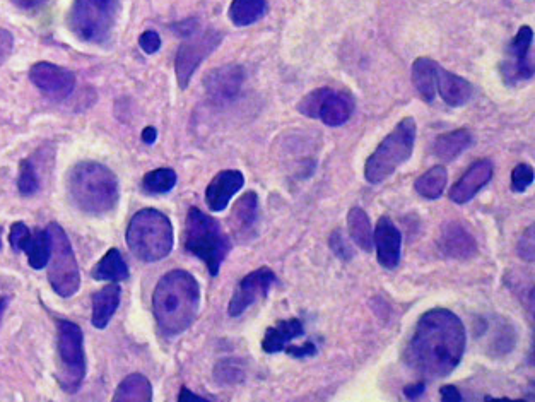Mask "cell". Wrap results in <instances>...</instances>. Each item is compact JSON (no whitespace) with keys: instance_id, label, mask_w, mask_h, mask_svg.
I'll use <instances>...</instances> for the list:
<instances>
[{"instance_id":"obj_1","label":"cell","mask_w":535,"mask_h":402,"mask_svg":"<svg viewBox=\"0 0 535 402\" xmlns=\"http://www.w3.org/2000/svg\"><path fill=\"white\" fill-rule=\"evenodd\" d=\"M467 332L459 315L448 308H431L419 317L404 360L421 377L443 379L459 367Z\"/></svg>"},{"instance_id":"obj_2","label":"cell","mask_w":535,"mask_h":402,"mask_svg":"<svg viewBox=\"0 0 535 402\" xmlns=\"http://www.w3.org/2000/svg\"><path fill=\"white\" fill-rule=\"evenodd\" d=\"M200 307V286L190 272L175 269L156 284L153 312L158 331L177 337L194 324Z\"/></svg>"},{"instance_id":"obj_3","label":"cell","mask_w":535,"mask_h":402,"mask_svg":"<svg viewBox=\"0 0 535 402\" xmlns=\"http://www.w3.org/2000/svg\"><path fill=\"white\" fill-rule=\"evenodd\" d=\"M67 194L81 213L105 216L118 206L120 185L117 175L108 166L96 161H81L69 172Z\"/></svg>"},{"instance_id":"obj_4","label":"cell","mask_w":535,"mask_h":402,"mask_svg":"<svg viewBox=\"0 0 535 402\" xmlns=\"http://www.w3.org/2000/svg\"><path fill=\"white\" fill-rule=\"evenodd\" d=\"M231 249L233 242L218 219L200 211L199 207H190L185 221V250L204 262L211 276H218Z\"/></svg>"},{"instance_id":"obj_5","label":"cell","mask_w":535,"mask_h":402,"mask_svg":"<svg viewBox=\"0 0 535 402\" xmlns=\"http://www.w3.org/2000/svg\"><path fill=\"white\" fill-rule=\"evenodd\" d=\"M125 240L139 261H163L173 250V225L165 213L147 207L132 216Z\"/></svg>"},{"instance_id":"obj_6","label":"cell","mask_w":535,"mask_h":402,"mask_svg":"<svg viewBox=\"0 0 535 402\" xmlns=\"http://www.w3.org/2000/svg\"><path fill=\"white\" fill-rule=\"evenodd\" d=\"M418 124L412 117L400 120L394 131L385 137L380 146L371 154L365 165V178L370 184L377 185L392 177L400 166L411 160L416 146Z\"/></svg>"},{"instance_id":"obj_7","label":"cell","mask_w":535,"mask_h":402,"mask_svg":"<svg viewBox=\"0 0 535 402\" xmlns=\"http://www.w3.org/2000/svg\"><path fill=\"white\" fill-rule=\"evenodd\" d=\"M120 0H74L69 26L81 42L103 45L117 23Z\"/></svg>"},{"instance_id":"obj_8","label":"cell","mask_w":535,"mask_h":402,"mask_svg":"<svg viewBox=\"0 0 535 402\" xmlns=\"http://www.w3.org/2000/svg\"><path fill=\"white\" fill-rule=\"evenodd\" d=\"M57 346H59V370L57 380L60 389L67 394L81 389L86 377V353H84V334L81 327L71 320H57Z\"/></svg>"},{"instance_id":"obj_9","label":"cell","mask_w":535,"mask_h":402,"mask_svg":"<svg viewBox=\"0 0 535 402\" xmlns=\"http://www.w3.org/2000/svg\"><path fill=\"white\" fill-rule=\"evenodd\" d=\"M48 233L52 240V252L48 261V281L53 291L62 298H71L81 288V272L71 240L59 223H50Z\"/></svg>"},{"instance_id":"obj_10","label":"cell","mask_w":535,"mask_h":402,"mask_svg":"<svg viewBox=\"0 0 535 402\" xmlns=\"http://www.w3.org/2000/svg\"><path fill=\"white\" fill-rule=\"evenodd\" d=\"M189 38V42L183 43L182 47L178 48L177 60H175L178 84L182 89L189 86L190 79L207 55H211L219 47L223 35L216 30H207L200 36L194 33Z\"/></svg>"},{"instance_id":"obj_11","label":"cell","mask_w":535,"mask_h":402,"mask_svg":"<svg viewBox=\"0 0 535 402\" xmlns=\"http://www.w3.org/2000/svg\"><path fill=\"white\" fill-rule=\"evenodd\" d=\"M534 31L530 26H522L513 38L503 62V76L508 84L522 83L534 77Z\"/></svg>"},{"instance_id":"obj_12","label":"cell","mask_w":535,"mask_h":402,"mask_svg":"<svg viewBox=\"0 0 535 402\" xmlns=\"http://www.w3.org/2000/svg\"><path fill=\"white\" fill-rule=\"evenodd\" d=\"M9 243L16 252L28 255V262L36 271L47 267L52 252V240L48 230H36L35 233H31L23 221H18L11 226Z\"/></svg>"},{"instance_id":"obj_13","label":"cell","mask_w":535,"mask_h":402,"mask_svg":"<svg viewBox=\"0 0 535 402\" xmlns=\"http://www.w3.org/2000/svg\"><path fill=\"white\" fill-rule=\"evenodd\" d=\"M30 79L42 95L53 101H64L76 88L74 72L50 62H38L31 67Z\"/></svg>"},{"instance_id":"obj_14","label":"cell","mask_w":535,"mask_h":402,"mask_svg":"<svg viewBox=\"0 0 535 402\" xmlns=\"http://www.w3.org/2000/svg\"><path fill=\"white\" fill-rule=\"evenodd\" d=\"M276 281L277 276L269 267H260L257 271L247 274L240 281L235 295L231 298L230 307H228L231 317H240V315L245 314L253 303L259 302L260 298L267 296Z\"/></svg>"},{"instance_id":"obj_15","label":"cell","mask_w":535,"mask_h":402,"mask_svg":"<svg viewBox=\"0 0 535 402\" xmlns=\"http://www.w3.org/2000/svg\"><path fill=\"white\" fill-rule=\"evenodd\" d=\"M243 83H245V69L242 66H236V64L218 67L204 77V88H206L207 96H209V100L218 103V105H226V103L235 100Z\"/></svg>"},{"instance_id":"obj_16","label":"cell","mask_w":535,"mask_h":402,"mask_svg":"<svg viewBox=\"0 0 535 402\" xmlns=\"http://www.w3.org/2000/svg\"><path fill=\"white\" fill-rule=\"evenodd\" d=\"M373 245L377 249V259L383 269H395L399 266L402 233L389 216L378 219L373 231Z\"/></svg>"},{"instance_id":"obj_17","label":"cell","mask_w":535,"mask_h":402,"mask_svg":"<svg viewBox=\"0 0 535 402\" xmlns=\"http://www.w3.org/2000/svg\"><path fill=\"white\" fill-rule=\"evenodd\" d=\"M231 231L236 238L242 242L253 240L257 235V226H259V196L257 192H247L243 194L231 211L228 219Z\"/></svg>"},{"instance_id":"obj_18","label":"cell","mask_w":535,"mask_h":402,"mask_svg":"<svg viewBox=\"0 0 535 402\" xmlns=\"http://www.w3.org/2000/svg\"><path fill=\"white\" fill-rule=\"evenodd\" d=\"M494 166L489 160H479L471 165V168L464 173L457 184L453 185L448 197L455 204H467L479 194V190L484 189L493 178Z\"/></svg>"},{"instance_id":"obj_19","label":"cell","mask_w":535,"mask_h":402,"mask_svg":"<svg viewBox=\"0 0 535 402\" xmlns=\"http://www.w3.org/2000/svg\"><path fill=\"white\" fill-rule=\"evenodd\" d=\"M245 185V177L240 170H224L212 178L206 189V204L214 213H221L230 206L231 199Z\"/></svg>"},{"instance_id":"obj_20","label":"cell","mask_w":535,"mask_h":402,"mask_svg":"<svg viewBox=\"0 0 535 402\" xmlns=\"http://www.w3.org/2000/svg\"><path fill=\"white\" fill-rule=\"evenodd\" d=\"M438 247H440L441 254L447 255L450 259H457V261H467L477 254L476 240L469 231L465 230L464 226L455 221L441 228Z\"/></svg>"},{"instance_id":"obj_21","label":"cell","mask_w":535,"mask_h":402,"mask_svg":"<svg viewBox=\"0 0 535 402\" xmlns=\"http://www.w3.org/2000/svg\"><path fill=\"white\" fill-rule=\"evenodd\" d=\"M354 112L353 96L336 89H325L324 100L320 103L318 120H322L329 127H341L351 119Z\"/></svg>"},{"instance_id":"obj_22","label":"cell","mask_w":535,"mask_h":402,"mask_svg":"<svg viewBox=\"0 0 535 402\" xmlns=\"http://www.w3.org/2000/svg\"><path fill=\"white\" fill-rule=\"evenodd\" d=\"M436 91H440V96L447 103L448 107H462L467 101L471 100L472 84L457 76L447 69L438 67L436 72Z\"/></svg>"},{"instance_id":"obj_23","label":"cell","mask_w":535,"mask_h":402,"mask_svg":"<svg viewBox=\"0 0 535 402\" xmlns=\"http://www.w3.org/2000/svg\"><path fill=\"white\" fill-rule=\"evenodd\" d=\"M305 334V327L300 319H288L277 322L276 326L269 327L265 331L264 341H262V349L269 355L284 351L293 339L301 337Z\"/></svg>"},{"instance_id":"obj_24","label":"cell","mask_w":535,"mask_h":402,"mask_svg":"<svg viewBox=\"0 0 535 402\" xmlns=\"http://www.w3.org/2000/svg\"><path fill=\"white\" fill-rule=\"evenodd\" d=\"M120 298H122V288L118 283L108 284L100 291L93 295V326L96 329H105L113 315L120 307Z\"/></svg>"},{"instance_id":"obj_25","label":"cell","mask_w":535,"mask_h":402,"mask_svg":"<svg viewBox=\"0 0 535 402\" xmlns=\"http://www.w3.org/2000/svg\"><path fill=\"white\" fill-rule=\"evenodd\" d=\"M438 64L430 57H419L412 64V84L424 103H433L436 96V72Z\"/></svg>"},{"instance_id":"obj_26","label":"cell","mask_w":535,"mask_h":402,"mask_svg":"<svg viewBox=\"0 0 535 402\" xmlns=\"http://www.w3.org/2000/svg\"><path fill=\"white\" fill-rule=\"evenodd\" d=\"M472 134L467 129H457V131L447 132L436 137L435 151L436 158L441 161H453L459 158L460 154L467 151L472 146Z\"/></svg>"},{"instance_id":"obj_27","label":"cell","mask_w":535,"mask_h":402,"mask_svg":"<svg viewBox=\"0 0 535 402\" xmlns=\"http://www.w3.org/2000/svg\"><path fill=\"white\" fill-rule=\"evenodd\" d=\"M347 231H349V238L363 252L373 250V226H371L370 218H368L365 209L353 207L347 213Z\"/></svg>"},{"instance_id":"obj_28","label":"cell","mask_w":535,"mask_h":402,"mask_svg":"<svg viewBox=\"0 0 535 402\" xmlns=\"http://www.w3.org/2000/svg\"><path fill=\"white\" fill-rule=\"evenodd\" d=\"M129 276V266H127V262L124 261V257H122L118 249L108 250L105 257L93 269V278L96 281L120 283V281L129 279Z\"/></svg>"},{"instance_id":"obj_29","label":"cell","mask_w":535,"mask_h":402,"mask_svg":"<svg viewBox=\"0 0 535 402\" xmlns=\"http://www.w3.org/2000/svg\"><path fill=\"white\" fill-rule=\"evenodd\" d=\"M113 401H153V385L142 373H132L118 385Z\"/></svg>"},{"instance_id":"obj_30","label":"cell","mask_w":535,"mask_h":402,"mask_svg":"<svg viewBox=\"0 0 535 402\" xmlns=\"http://www.w3.org/2000/svg\"><path fill=\"white\" fill-rule=\"evenodd\" d=\"M448 173L443 166H433L428 172L423 173L421 177L414 182V189L419 196L428 201H435L438 197L443 196L447 189Z\"/></svg>"},{"instance_id":"obj_31","label":"cell","mask_w":535,"mask_h":402,"mask_svg":"<svg viewBox=\"0 0 535 402\" xmlns=\"http://www.w3.org/2000/svg\"><path fill=\"white\" fill-rule=\"evenodd\" d=\"M267 14V0H233L230 7L231 23L245 28L257 23Z\"/></svg>"},{"instance_id":"obj_32","label":"cell","mask_w":535,"mask_h":402,"mask_svg":"<svg viewBox=\"0 0 535 402\" xmlns=\"http://www.w3.org/2000/svg\"><path fill=\"white\" fill-rule=\"evenodd\" d=\"M177 173L171 168H158L153 172L147 173L146 177L142 178V190L149 194V196H161V194H168L175 189L177 185Z\"/></svg>"},{"instance_id":"obj_33","label":"cell","mask_w":535,"mask_h":402,"mask_svg":"<svg viewBox=\"0 0 535 402\" xmlns=\"http://www.w3.org/2000/svg\"><path fill=\"white\" fill-rule=\"evenodd\" d=\"M18 189L23 196H33L40 190V178L31 160L19 163Z\"/></svg>"},{"instance_id":"obj_34","label":"cell","mask_w":535,"mask_h":402,"mask_svg":"<svg viewBox=\"0 0 535 402\" xmlns=\"http://www.w3.org/2000/svg\"><path fill=\"white\" fill-rule=\"evenodd\" d=\"M214 379L221 385L238 384L245 379V370L236 360L219 361L218 367L214 370Z\"/></svg>"},{"instance_id":"obj_35","label":"cell","mask_w":535,"mask_h":402,"mask_svg":"<svg viewBox=\"0 0 535 402\" xmlns=\"http://www.w3.org/2000/svg\"><path fill=\"white\" fill-rule=\"evenodd\" d=\"M325 89L327 88H318L300 101L298 105V112L301 115H305L308 119H317L318 120V110H320V103L324 100Z\"/></svg>"},{"instance_id":"obj_36","label":"cell","mask_w":535,"mask_h":402,"mask_svg":"<svg viewBox=\"0 0 535 402\" xmlns=\"http://www.w3.org/2000/svg\"><path fill=\"white\" fill-rule=\"evenodd\" d=\"M534 182V168L525 163L515 166V170L512 173V187L513 192L522 194L525 190L529 189L530 185Z\"/></svg>"},{"instance_id":"obj_37","label":"cell","mask_w":535,"mask_h":402,"mask_svg":"<svg viewBox=\"0 0 535 402\" xmlns=\"http://www.w3.org/2000/svg\"><path fill=\"white\" fill-rule=\"evenodd\" d=\"M330 249L332 252L341 257L342 261H351L353 259V249L349 247L346 238L342 235L341 231L337 230L330 235Z\"/></svg>"},{"instance_id":"obj_38","label":"cell","mask_w":535,"mask_h":402,"mask_svg":"<svg viewBox=\"0 0 535 402\" xmlns=\"http://www.w3.org/2000/svg\"><path fill=\"white\" fill-rule=\"evenodd\" d=\"M139 45L147 55H153L161 48V36L156 31H146L139 38Z\"/></svg>"},{"instance_id":"obj_39","label":"cell","mask_w":535,"mask_h":402,"mask_svg":"<svg viewBox=\"0 0 535 402\" xmlns=\"http://www.w3.org/2000/svg\"><path fill=\"white\" fill-rule=\"evenodd\" d=\"M518 252H520V257L525 261H534V226H530L527 235H524V238L520 240Z\"/></svg>"},{"instance_id":"obj_40","label":"cell","mask_w":535,"mask_h":402,"mask_svg":"<svg viewBox=\"0 0 535 402\" xmlns=\"http://www.w3.org/2000/svg\"><path fill=\"white\" fill-rule=\"evenodd\" d=\"M12 48H14V38L9 31L0 28V66L6 64L7 59L11 57Z\"/></svg>"},{"instance_id":"obj_41","label":"cell","mask_w":535,"mask_h":402,"mask_svg":"<svg viewBox=\"0 0 535 402\" xmlns=\"http://www.w3.org/2000/svg\"><path fill=\"white\" fill-rule=\"evenodd\" d=\"M286 353H288L289 356H293V358H312V356L317 355V348H315V344L313 343H306L303 344V346H286V349H284Z\"/></svg>"},{"instance_id":"obj_42","label":"cell","mask_w":535,"mask_h":402,"mask_svg":"<svg viewBox=\"0 0 535 402\" xmlns=\"http://www.w3.org/2000/svg\"><path fill=\"white\" fill-rule=\"evenodd\" d=\"M440 396L443 401H462V394H460L459 389L453 387V385H445V387H441Z\"/></svg>"},{"instance_id":"obj_43","label":"cell","mask_w":535,"mask_h":402,"mask_svg":"<svg viewBox=\"0 0 535 402\" xmlns=\"http://www.w3.org/2000/svg\"><path fill=\"white\" fill-rule=\"evenodd\" d=\"M424 391H426V382H418V384L407 385L404 394H406L407 399L414 401V399L423 396Z\"/></svg>"},{"instance_id":"obj_44","label":"cell","mask_w":535,"mask_h":402,"mask_svg":"<svg viewBox=\"0 0 535 402\" xmlns=\"http://www.w3.org/2000/svg\"><path fill=\"white\" fill-rule=\"evenodd\" d=\"M19 9H24V11H35V9H40V7L45 6L48 0H12Z\"/></svg>"},{"instance_id":"obj_45","label":"cell","mask_w":535,"mask_h":402,"mask_svg":"<svg viewBox=\"0 0 535 402\" xmlns=\"http://www.w3.org/2000/svg\"><path fill=\"white\" fill-rule=\"evenodd\" d=\"M142 142H146V144H154L156 142V139H158V129L156 127H153V125H149V127H146L144 131H142Z\"/></svg>"},{"instance_id":"obj_46","label":"cell","mask_w":535,"mask_h":402,"mask_svg":"<svg viewBox=\"0 0 535 402\" xmlns=\"http://www.w3.org/2000/svg\"><path fill=\"white\" fill-rule=\"evenodd\" d=\"M197 399H206V397H202L199 396V394H194V392H190L187 387H183L182 391H180V394H178V401L180 402L197 401Z\"/></svg>"},{"instance_id":"obj_47","label":"cell","mask_w":535,"mask_h":402,"mask_svg":"<svg viewBox=\"0 0 535 402\" xmlns=\"http://www.w3.org/2000/svg\"><path fill=\"white\" fill-rule=\"evenodd\" d=\"M7 300L6 298H0V319H2V314L6 312Z\"/></svg>"},{"instance_id":"obj_48","label":"cell","mask_w":535,"mask_h":402,"mask_svg":"<svg viewBox=\"0 0 535 402\" xmlns=\"http://www.w3.org/2000/svg\"><path fill=\"white\" fill-rule=\"evenodd\" d=\"M2 233H4V228L0 226V250H2Z\"/></svg>"}]
</instances>
